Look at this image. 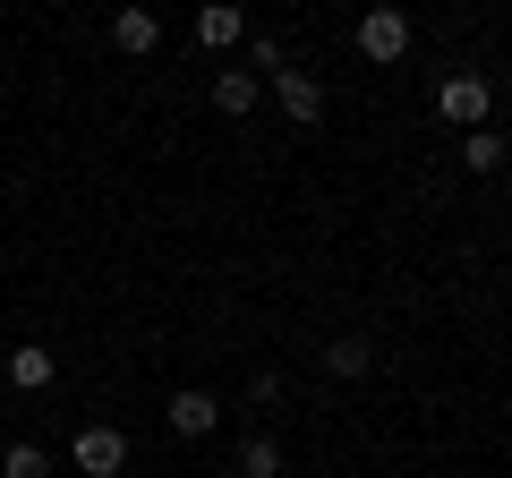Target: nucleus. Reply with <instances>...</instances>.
<instances>
[{"instance_id":"obj_1","label":"nucleus","mask_w":512,"mask_h":478,"mask_svg":"<svg viewBox=\"0 0 512 478\" xmlns=\"http://www.w3.org/2000/svg\"><path fill=\"white\" fill-rule=\"evenodd\" d=\"M436 111L453 120L461 137H470V129H487V111H495V77H487V69H453V77L436 86Z\"/></svg>"},{"instance_id":"obj_2","label":"nucleus","mask_w":512,"mask_h":478,"mask_svg":"<svg viewBox=\"0 0 512 478\" xmlns=\"http://www.w3.org/2000/svg\"><path fill=\"white\" fill-rule=\"evenodd\" d=\"M69 461H77V470H86V478H120V470H128V436H120V427H111V419H94V427H77Z\"/></svg>"},{"instance_id":"obj_3","label":"nucleus","mask_w":512,"mask_h":478,"mask_svg":"<svg viewBox=\"0 0 512 478\" xmlns=\"http://www.w3.org/2000/svg\"><path fill=\"white\" fill-rule=\"evenodd\" d=\"M402 52H410V18H402V9H367V18H359V60L393 69Z\"/></svg>"},{"instance_id":"obj_4","label":"nucleus","mask_w":512,"mask_h":478,"mask_svg":"<svg viewBox=\"0 0 512 478\" xmlns=\"http://www.w3.org/2000/svg\"><path fill=\"white\" fill-rule=\"evenodd\" d=\"M274 103H282V120L316 129V120H325V77H316V69H282L274 77Z\"/></svg>"},{"instance_id":"obj_5","label":"nucleus","mask_w":512,"mask_h":478,"mask_svg":"<svg viewBox=\"0 0 512 478\" xmlns=\"http://www.w3.org/2000/svg\"><path fill=\"white\" fill-rule=\"evenodd\" d=\"M163 427H171V436H214V427H222V402H214L205 385H180V393H171V410H163Z\"/></svg>"},{"instance_id":"obj_6","label":"nucleus","mask_w":512,"mask_h":478,"mask_svg":"<svg viewBox=\"0 0 512 478\" xmlns=\"http://www.w3.org/2000/svg\"><path fill=\"white\" fill-rule=\"evenodd\" d=\"M367 368H376V342H367V333H333L325 342V376L333 385H359Z\"/></svg>"},{"instance_id":"obj_7","label":"nucleus","mask_w":512,"mask_h":478,"mask_svg":"<svg viewBox=\"0 0 512 478\" xmlns=\"http://www.w3.org/2000/svg\"><path fill=\"white\" fill-rule=\"evenodd\" d=\"M111 43H120L128 60H146L154 43H163V18H154V9H120V18H111Z\"/></svg>"},{"instance_id":"obj_8","label":"nucleus","mask_w":512,"mask_h":478,"mask_svg":"<svg viewBox=\"0 0 512 478\" xmlns=\"http://www.w3.org/2000/svg\"><path fill=\"white\" fill-rule=\"evenodd\" d=\"M9 385H18V393H43V385H52V350H43V342H18V350H9Z\"/></svg>"},{"instance_id":"obj_9","label":"nucleus","mask_w":512,"mask_h":478,"mask_svg":"<svg viewBox=\"0 0 512 478\" xmlns=\"http://www.w3.org/2000/svg\"><path fill=\"white\" fill-rule=\"evenodd\" d=\"M239 35H248V18H239V9H222V0H214V9H197V43H205V52H231Z\"/></svg>"},{"instance_id":"obj_10","label":"nucleus","mask_w":512,"mask_h":478,"mask_svg":"<svg viewBox=\"0 0 512 478\" xmlns=\"http://www.w3.org/2000/svg\"><path fill=\"white\" fill-rule=\"evenodd\" d=\"M239 478H282V436H265V427H256V436L239 444Z\"/></svg>"},{"instance_id":"obj_11","label":"nucleus","mask_w":512,"mask_h":478,"mask_svg":"<svg viewBox=\"0 0 512 478\" xmlns=\"http://www.w3.org/2000/svg\"><path fill=\"white\" fill-rule=\"evenodd\" d=\"M214 111L248 120V111H256V77H248V69H222V77H214Z\"/></svg>"},{"instance_id":"obj_12","label":"nucleus","mask_w":512,"mask_h":478,"mask_svg":"<svg viewBox=\"0 0 512 478\" xmlns=\"http://www.w3.org/2000/svg\"><path fill=\"white\" fill-rule=\"evenodd\" d=\"M461 171H478V180L504 171V137H495V129H470V137H461Z\"/></svg>"},{"instance_id":"obj_13","label":"nucleus","mask_w":512,"mask_h":478,"mask_svg":"<svg viewBox=\"0 0 512 478\" xmlns=\"http://www.w3.org/2000/svg\"><path fill=\"white\" fill-rule=\"evenodd\" d=\"M0 478H52V453H43L35 436H18L9 453H0Z\"/></svg>"},{"instance_id":"obj_14","label":"nucleus","mask_w":512,"mask_h":478,"mask_svg":"<svg viewBox=\"0 0 512 478\" xmlns=\"http://www.w3.org/2000/svg\"><path fill=\"white\" fill-rule=\"evenodd\" d=\"M282 69H291V43H282V35H256L248 43V77H282Z\"/></svg>"},{"instance_id":"obj_15","label":"nucleus","mask_w":512,"mask_h":478,"mask_svg":"<svg viewBox=\"0 0 512 478\" xmlns=\"http://www.w3.org/2000/svg\"><path fill=\"white\" fill-rule=\"evenodd\" d=\"M282 393H291V385H282V368H256L248 376V402L256 410H282Z\"/></svg>"}]
</instances>
